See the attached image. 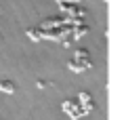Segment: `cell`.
<instances>
[{"label": "cell", "instance_id": "1", "mask_svg": "<svg viewBox=\"0 0 126 120\" xmlns=\"http://www.w3.org/2000/svg\"><path fill=\"white\" fill-rule=\"evenodd\" d=\"M63 110L69 114V118H80V116H84V110H82L80 105H78V101H72V99H67V101H63Z\"/></svg>", "mask_w": 126, "mask_h": 120}, {"label": "cell", "instance_id": "5", "mask_svg": "<svg viewBox=\"0 0 126 120\" xmlns=\"http://www.w3.org/2000/svg\"><path fill=\"white\" fill-rule=\"evenodd\" d=\"M67 67H69V70H72V72H84V70H86V67L82 65L80 61H76V59H72V61L67 63Z\"/></svg>", "mask_w": 126, "mask_h": 120}, {"label": "cell", "instance_id": "7", "mask_svg": "<svg viewBox=\"0 0 126 120\" xmlns=\"http://www.w3.org/2000/svg\"><path fill=\"white\" fill-rule=\"evenodd\" d=\"M82 0H57V4H67V6H78Z\"/></svg>", "mask_w": 126, "mask_h": 120}, {"label": "cell", "instance_id": "4", "mask_svg": "<svg viewBox=\"0 0 126 120\" xmlns=\"http://www.w3.org/2000/svg\"><path fill=\"white\" fill-rule=\"evenodd\" d=\"M0 91H2V93H15V84L11 80H2V82H0Z\"/></svg>", "mask_w": 126, "mask_h": 120}, {"label": "cell", "instance_id": "2", "mask_svg": "<svg viewBox=\"0 0 126 120\" xmlns=\"http://www.w3.org/2000/svg\"><path fill=\"white\" fill-rule=\"evenodd\" d=\"M78 101L84 105V107H82V110H84V114H90V112L94 110V103H93V99H90L88 93H80V95H78Z\"/></svg>", "mask_w": 126, "mask_h": 120}, {"label": "cell", "instance_id": "6", "mask_svg": "<svg viewBox=\"0 0 126 120\" xmlns=\"http://www.w3.org/2000/svg\"><path fill=\"white\" fill-rule=\"evenodd\" d=\"M27 38H30V40H40L42 38L40 27H32V30H27Z\"/></svg>", "mask_w": 126, "mask_h": 120}, {"label": "cell", "instance_id": "3", "mask_svg": "<svg viewBox=\"0 0 126 120\" xmlns=\"http://www.w3.org/2000/svg\"><path fill=\"white\" fill-rule=\"evenodd\" d=\"M74 59H76V61H80L82 65L86 67V70L93 65V63H90V55H88V51H86V49H78L76 55H74Z\"/></svg>", "mask_w": 126, "mask_h": 120}]
</instances>
